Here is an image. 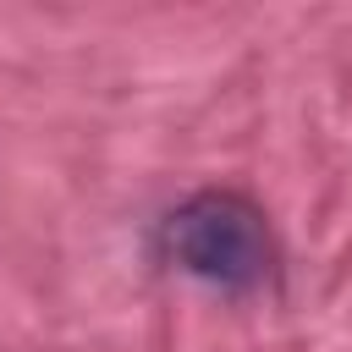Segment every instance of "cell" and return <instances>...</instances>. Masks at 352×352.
I'll list each match as a JSON object with an SVG mask.
<instances>
[{"mask_svg":"<svg viewBox=\"0 0 352 352\" xmlns=\"http://www.w3.org/2000/svg\"><path fill=\"white\" fill-rule=\"evenodd\" d=\"M160 242L176 270H187L192 280L220 286V292H253L270 280V264H275L264 209L226 187H204V192L182 198L165 214Z\"/></svg>","mask_w":352,"mask_h":352,"instance_id":"obj_1","label":"cell"}]
</instances>
